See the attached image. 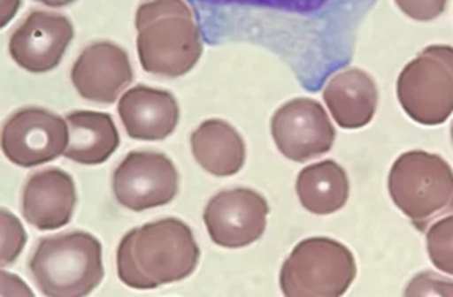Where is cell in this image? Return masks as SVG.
Returning a JSON list of instances; mask_svg holds the SVG:
<instances>
[{
  "label": "cell",
  "instance_id": "cell-1",
  "mask_svg": "<svg viewBox=\"0 0 453 297\" xmlns=\"http://www.w3.org/2000/svg\"><path fill=\"white\" fill-rule=\"evenodd\" d=\"M200 260L193 230L179 217H161L126 232L117 246V276L134 290H152L189 278Z\"/></svg>",
  "mask_w": 453,
  "mask_h": 297
},
{
  "label": "cell",
  "instance_id": "cell-2",
  "mask_svg": "<svg viewBox=\"0 0 453 297\" xmlns=\"http://www.w3.org/2000/svg\"><path fill=\"white\" fill-rule=\"evenodd\" d=\"M134 27L138 60L149 74L179 78L188 74L202 57V30L186 0L140 4Z\"/></svg>",
  "mask_w": 453,
  "mask_h": 297
},
{
  "label": "cell",
  "instance_id": "cell-3",
  "mask_svg": "<svg viewBox=\"0 0 453 297\" xmlns=\"http://www.w3.org/2000/svg\"><path fill=\"white\" fill-rule=\"evenodd\" d=\"M28 272L46 297L88 295L104 278L103 246L88 232H64L37 240Z\"/></svg>",
  "mask_w": 453,
  "mask_h": 297
},
{
  "label": "cell",
  "instance_id": "cell-4",
  "mask_svg": "<svg viewBox=\"0 0 453 297\" xmlns=\"http://www.w3.org/2000/svg\"><path fill=\"white\" fill-rule=\"evenodd\" d=\"M388 191L396 209L418 232L453 212V168L439 154H400L388 175Z\"/></svg>",
  "mask_w": 453,
  "mask_h": 297
},
{
  "label": "cell",
  "instance_id": "cell-5",
  "mask_svg": "<svg viewBox=\"0 0 453 297\" xmlns=\"http://www.w3.org/2000/svg\"><path fill=\"white\" fill-rule=\"evenodd\" d=\"M357 274L352 251L331 237L299 240L280 269L285 297H340Z\"/></svg>",
  "mask_w": 453,
  "mask_h": 297
},
{
  "label": "cell",
  "instance_id": "cell-6",
  "mask_svg": "<svg viewBox=\"0 0 453 297\" xmlns=\"http://www.w3.org/2000/svg\"><path fill=\"white\" fill-rule=\"evenodd\" d=\"M403 113L421 126H439L453 113V46L430 44L396 78Z\"/></svg>",
  "mask_w": 453,
  "mask_h": 297
},
{
  "label": "cell",
  "instance_id": "cell-7",
  "mask_svg": "<svg viewBox=\"0 0 453 297\" xmlns=\"http://www.w3.org/2000/svg\"><path fill=\"white\" fill-rule=\"evenodd\" d=\"M111 191L133 212L163 207L179 193V171L163 152L131 150L113 170Z\"/></svg>",
  "mask_w": 453,
  "mask_h": 297
},
{
  "label": "cell",
  "instance_id": "cell-8",
  "mask_svg": "<svg viewBox=\"0 0 453 297\" xmlns=\"http://www.w3.org/2000/svg\"><path fill=\"white\" fill-rule=\"evenodd\" d=\"M67 141L65 118L41 106H23L4 122L0 145L12 164L34 168L64 156Z\"/></svg>",
  "mask_w": 453,
  "mask_h": 297
},
{
  "label": "cell",
  "instance_id": "cell-9",
  "mask_svg": "<svg viewBox=\"0 0 453 297\" xmlns=\"http://www.w3.org/2000/svg\"><path fill=\"white\" fill-rule=\"evenodd\" d=\"M269 203L251 187L218 191L203 207V225L216 246L237 249L257 242L267 225Z\"/></svg>",
  "mask_w": 453,
  "mask_h": 297
},
{
  "label": "cell",
  "instance_id": "cell-10",
  "mask_svg": "<svg viewBox=\"0 0 453 297\" xmlns=\"http://www.w3.org/2000/svg\"><path fill=\"white\" fill-rule=\"evenodd\" d=\"M271 136L281 156L304 163L329 152L336 131L319 101L296 97L273 113Z\"/></svg>",
  "mask_w": 453,
  "mask_h": 297
},
{
  "label": "cell",
  "instance_id": "cell-11",
  "mask_svg": "<svg viewBox=\"0 0 453 297\" xmlns=\"http://www.w3.org/2000/svg\"><path fill=\"white\" fill-rule=\"evenodd\" d=\"M74 37L67 16L34 9L9 37V55L25 71L41 74L55 69Z\"/></svg>",
  "mask_w": 453,
  "mask_h": 297
},
{
  "label": "cell",
  "instance_id": "cell-12",
  "mask_svg": "<svg viewBox=\"0 0 453 297\" xmlns=\"http://www.w3.org/2000/svg\"><path fill=\"white\" fill-rule=\"evenodd\" d=\"M133 81L127 51L111 41H94L81 50L71 67L76 92L92 103L111 104Z\"/></svg>",
  "mask_w": 453,
  "mask_h": 297
},
{
  "label": "cell",
  "instance_id": "cell-13",
  "mask_svg": "<svg viewBox=\"0 0 453 297\" xmlns=\"http://www.w3.org/2000/svg\"><path fill=\"white\" fill-rule=\"evenodd\" d=\"M76 207V186L62 168L37 170L21 187V214L37 230L65 226Z\"/></svg>",
  "mask_w": 453,
  "mask_h": 297
},
{
  "label": "cell",
  "instance_id": "cell-14",
  "mask_svg": "<svg viewBox=\"0 0 453 297\" xmlns=\"http://www.w3.org/2000/svg\"><path fill=\"white\" fill-rule=\"evenodd\" d=\"M117 113L127 136L140 141L165 140L179 124L175 95L147 85L127 88L119 99Z\"/></svg>",
  "mask_w": 453,
  "mask_h": 297
},
{
  "label": "cell",
  "instance_id": "cell-15",
  "mask_svg": "<svg viewBox=\"0 0 453 297\" xmlns=\"http://www.w3.org/2000/svg\"><path fill=\"white\" fill-rule=\"evenodd\" d=\"M322 97L333 120L342 129H359L372 122L377 111L379 90L366 71L347 67L327 80Z\"/></svg>",
  "mask_w": 453,
  "mask_h": 297
},
{
  "label": "cell",
  "instance_id": "cell-16",
  "mask_svg": "<svg viewBox=\"0 0 453 297\" xmlns=\"http://www.w3.org/2000/svg\"><path fill=\"white\" fill-rule=\"evenodd\" d=\"M195 161L211 175L232 177L246 161V145L237 129L221 118H207L189 136Z\"/></svg>",
  "mask_w": 453,
  "mask_h": 297
},
{
  "label": "cell",
  "instance_id": "cell-17",
  "mask_svg": "<svg viewBox=\"0 0 453 297\" xmlns=\"http://www.w3.org/2000/svg\"><path fill=\"white\" fill-rule=\"evenodd\" d=\"M69 141L64 156L78 164H101L108 161L120 145L113 118L104 111L74 110L65 115Z\"/></svg>",
  "mask_w": 453,
  "mask_h": 297
},
{
  "label": "cell",
  "instance_id": "cell-18",
  "mask_svg": "<svg viewBox=\"0 0 453 297\" xmlns=\"http://www.w3.org/2000/svg\"><path fill=\"white\" fill-rule=\"evenodd\" d=\"M349 191L347 171L333 159L304 166L296 179V193L301 205L317 216L340 210L349 200Z\"/></svg>",
  "mask_w": 453,
  "mask_h": 297
},
{
  "label": "cell",
  "instance_id": "cell-19",
  "mask_svg": "<svg viewBox=\"0 0 453 297\" xmlns=\"http://www.w3.org/2000/svg\"><path fill=\"white\" fill-rule=\"evenodd\" d=\"M426 233V253L435 269L453 276V214L434 221Z\"/></svg>",
  "mask_w": 453,
  "mask_h": 297
},
{
  "label": "cell",
  "instance_id": "cell-20",
  "mask_svg": "<svg viewBox=\"0 0 453 297\" xmlns=\"http://www.w3.org/2000/svg\"><path fill=\"white\" fill-rule=\"evenodd\" d=\"M2 221V249H0V265L5 267L14 262L27 242V233L19 219L11 214L7 209L0 210Z\"/></svg>",
  "mask_w": 453,
  "mask_h": 297
},
{
  "label": "cell",
  "instance_id": "cell-21",
  "mask_svg": "<svg viewBox=\"0 0 453 297\" xmlns=\"http://www.w3.org/2000/svg\"><path fill=\"white\" fill-rule=\"evenodd\" d=\"M405 295H451L453 279H446L432 270L418 272L405 286Z\"/></svg>",
  "mask_w": 453,
  "mask_h": 297
},
{
  "label": "cell",
  "instance_id": "cell-22",
  "mask_svg": "<svg viewBox=\"0 0 453 297\" xmlns=\"http://www.w3.org/2000/svg\"><path fill=\"white\" fill-rule=\"evenodd\" d=\"M395 4L411 19L432 21L446 11L448 0H395Z\"/></svg>",
  "mask_w": 453,
  "mask_h": 297
},
{
  "label": "cell",
  "instance_id": "cell-23",
  "mask_svg": "<svg viewBox=\"0 0 453 297\" xmlns=\"http://www.w3.org/2000/svg\"><path fill=\"white\" fill-rule=\"evenodd\" d=\"M2 286H0V295L7 297V295H28L32 297L34 292L14 274H9L4 267H2Z\"/></svg>",
  "mask_w": 453,
  "mask_h": 297
},
{
  "label": "cell",
  "instance_id": "cell-24",
  "mask_svg": "<svg viewBox=\"0 0 453 297\" xmlns=\"http://www.w3.org/2000/svg\"><path fill=\"white\" fill-rule=\"evenodd\" d=\"M19 7L21 0H2V27H5L14 18Z\"/></svg>",
  "mask_w": 453,
  "mask_h": 297
},
{
  "label": "cell",
  "instance_id": "cell-25",
  "mask_svg": "<svg viewBox=\"0 0 453 297\" xmlns=\"http://www.w3.org/2000/svg\"><path fill=\"white\" fill-rule=\"evenodd\" d=\"M35 2H41V4H44L48 7H65V5H69V4H73L76 0H35Z\"/></svg>",
  "mask_w": 453,
  "mask_h": 297
},
{
  "label": "cell",
  "instance_id": "cell-26",
  "mask_svg": "<svg viewBox=\"0 0 453 297\" xmlns=\"http://www.w3.org/2000/svg\"><path fill=\"white\" fill-rule=\"evenodd\" d=\"M449 136H451V143H453V120H451V126H449Z\"/></svg>",
  "mask_w": 453,
  "mask_h": 297
}]
</instances>
